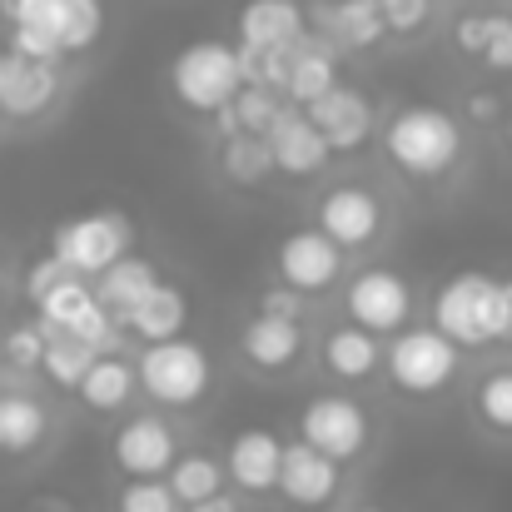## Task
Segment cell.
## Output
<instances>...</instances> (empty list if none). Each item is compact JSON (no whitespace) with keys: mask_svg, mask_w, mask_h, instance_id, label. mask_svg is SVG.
Returning <instances> with one entry per match:
<instances>
[{"mask_svg":"<svg viewBox=\"0 0 512 512\" xmlns=\"http://www.w3.org/2000/svg\"><path fill=\"white\" fill-rule=\"evenodd\" d=\"M433 324L458 343V348H483V343L512 339V294L508 284L488 274H458L438 289L433 299Z\"/></svg>","mask_w":512,"mask_h":512,"instance_id":"obj_1","label":"cell"},{"mask_svg":"<svg viewBox=\"0 0 512 512\" xmlns=\"http://www.w3.org/2000/svg\"><path fill=\"white\" fill-rule=\"evenodd\" d=\"M383 150L388 160L413 179H438L458 165L463 155V130L448 110L438 105H403L388 130H383Z\"/></svg>","mask_w":512,"mask_h":512,"instance_id":"obj_2","label":"cell"},{"mask_svg":"<svg viewBox=\"0 0 512 512\" xmlns=\"http://www.w3.org/2000/svg\"><path fill=\"white\" fill-rule=\"evenodd\" d=\"M249 85V70H244V50L239 45H224V40H194L184 45L170 60V90L179 95V105L189 110H224L239 90Z\"/></svg>","mask_w":512,"mask_h":512,"instance_id":"obj_3","label":"cell"},{"mask_svg":"<svg viewBox=\"0 0 512 512\" xmlns=\"http://www.w3.org/2000/svg\"><path fill=\"white\" fill-rule=\"evenodd\" d=\"M135 249V224L120 209H90L75 219H60L50 229V254L70 269V274H105L110 264H120Z\"/></svg>","mask_w":512,"mask_h":512,"instance_id":"obj_4","label":"cell"},{"mask_svg":"<svg viewBox=\"0 0 512 512\" xmlns=\"http://www.w3.org/2000/svg\"><path fill=\"white\" fill-rule=\"evenodd\" d=\"M140 373V388L155 398V403H170V408H189L209 393V378H214V363L209 353L194 339H165L150 343L135 363Z\"/></svg>","mask_w":512,"mask_h":512,"instance_id":"obj_5","label":"cell"},{"mask_svg":"<svg viewBox=\"0 0 512 512\" xmlns=\"http://www.w3.org/2000/svg\"><path fill=\"white\" fill-rule=\"evenodd\" d=\"M383 363H388V378L403 393L428 398L443 383H453V373H458V343L448 339L438 324L433 329H408V334H398V339L388 343Z\"/></svg>","mask_w":512,"mask_h":512,"instance_id":"obj_6","label":"cell"},{"mask_svg":"<svg viewBox=\"0 0 512 512\" xmlns=\"http://www.w3.org/2000/svg\"><path fill=\"white\" fill-rule=\"evenodd\" d=\"M40 324L45 329H60V334H75V339H85L90 348H110L115 339V314L100 304V294L95 289H85V279L80 274H65L40 304Z\"/></svg>","mask_w":512,"mask_h":512,"instance_id":"obj_7","label":"cell"},{"mask_svg":"<svg viewBox=\"0 0 512 512\" xmlns=\"http://www.w3.org/2000/svg\"><path fill=\"white\" fill-rule=\"evenodd\" d=\"M299 438L314 443L319 453L339 458V463L358 458L363 443H368V413H363V403H353L343 393H319L299 413Z\"/></svg>","mask_w":512,"mask_h":512,"instance_id":"obj_8","label":"cell"},{"mask_svg":"<svg viewBox=\"0 0 512 512\" xmlns=\"http://www.w3.org/2000/svg\"><path fill=\"white\" fill-rule=\"evenodd\" d=\"M348 319L373 329V334H398L408 324V309H413V289L393 274V269H363L353 284H348Z\"/></svg>","mask_w":512,"mask_h":512,"instance_id":"obj_9","label":"cell"},{"mask_svg":"<svg viewBox=\"0 0 512 512\" xmlns=\"http://www.w3.org/2000/svg\"><path fill=\"white\" fill-rule=\"evenodd\" d=\"M60 95V70L55 60H35L25 50H0V110L15 120H30L40 110H50Z\"/></svg>","mask_w":512,"mask_h":512,"instance_id":"obj_10","label":"cell"},{"mask_svg":"<svg viewBox=\"0 0 512 512\" xmlns=\"http://www.w3.org/2000/svg\"><path fill=\"white\" fill-rule=\"evenodd\" d=\"M343 249L324 234V229H299L279 244V279L294 284L299 294H319L339 279Z\"/></svg>","mask_w":512,"mask_h":512,"instance_id":"obj_11","label":"cell"},{"mask_svg":"<svg viewBox=\"0 0 512 512\" xmlns=\"http://www.w3.org/2000/svg\"><path fill=\"white\" fill-rule=\"evenodd\" d=\"M319 229L339 244V249H358L383 229V204L363 189V184H339L319 199Z\"/></svg>","mask_w":512,"mask_h":512,"instance_id":"obj_12","label":"cell"},{"mask_svg":"<svg viewBox=\"0 0 512 512\" xmlns=\"http://www.w3.org/2000/svg\"><path fill=\"white\" fill-rule=\"evenodd\" d=\"M269 155L284 174H319L329 165L334 145L324 140V130L309 120V110H284L274 125H269Z\"/></svg>","mask_w":512,"mask_h":512,"instance_id":"obj_13","label":"cell"},{"mask_svg":"<svg viewBox=\"0 0 512 512\" xmlns=\"http://www.w3.org/2000/svg\"><path fill=\"white\" fill-rule=\"evenodd\" d=\"M279 488L289 503L299 508H324L334 493H339V458L319 453L314 443H289L284 448V473H279Z\"/></svg>","mask_w":512,"mask_h":512,"instance_id":"obj_14","label":"cell"},{"mask_svg":"<svg viewBox=\"0 0 512 512\" xmlns=\"http://www.w3.org/2000/svg\"><path fill=\"white\" fill-rule=\"evenodd\" d=\"M174 433L160 418H130L115 433V463L125 478H160L174 468Z\"/></svg>","mask_w":512,"mask_h":512,"instance_id":"obj_15","label":"cell"},{"mask_svg":"<svg viewBox=\"0 0 512 512\" xmlns=\"http://www.w3.org/2000/svg\"><path fill=\"white\" fill-rule=\"evenodd\" d=\"M224 468L244 493H269V488H279V473H284V443L264 428H244L229 438Z\"/></svg>","mask_w":512,"mask_h":512,"instance_id":"obj_16","label":"cell"},{"mask_svg":"<svg viewBox=\"0 0 512 512\" xmlns=\"http://www.w3.org/2000/svg\"><path fill=\"white\" fill-rule=\"evenodd\" d=\"M304 40L299 0H244L239 5V45L244 50H289Z\"/></svg>","mask_w":512,"mask_h":512,"instance_id":"obj_17","label":"cell"},{"mask_svg":"<svg viewBox=\"0 0 512 512\" xmlns=\"http://www.w3.org/2000/svg\"><path fill=\"white\" fill-rule=\"evenodd\" d=\"M309 110V120L324 130V140L334 145V150H358L368 135H373V105L358 95V90H348V85H334L329 95H319L314 105H304Z\"/></svg>","mask_w":512,"mask_h":512,"instance_id":"obj_18","label":"cell"},{"mask_svg":"<svg viewBox=\"0 0 512 512\" xmlns=\"http://www.w3.org/2000/svg\"><path fill=\"white\" fill-rule=\"evenodd\" d=\"M155 284H160L155 264H150V259H140V254H125L120 264H110V269L95 279V294H100V304L115 314V324H120V329H130L135 309L150 299V289H155Z\"/></svg>","mask_w":512,"mask_h":512,"instance_id":"obj_19","label":"cell"},{"mask_svg":"<svg viewBox=\"0 0 512 512\" xmlns=\"http://www.w3.org/2000/svg\"><path fill=\"white\" fill-rule=\"evenodd\" d=\"M239 348H244V358H249L254 368L279 373V368H289V363L299 358V348H304L299 319H274V314H259V319H249V324H244Z\"/></svg>","mask_w":512,"mask_h":512,"instance_id":"obj_20","label":"cell"},{"mask_svg":"<svg viewBox=\"0 0 512 512\" xmlns=\"http://www.w3.org/2000/svg\"><path fill=\"white\" fill-rule=\"evenodd\" d=\"M334 85H339L334 50L304 35V40L294 45V55H289V80H284L289 100H294V105H314V100H319V95H329Z\"/></svg>","mask_w":512,"mask_h":512,"instance_id":"obj_21","label":"cell"},{"mask_svg":"<svg viewBox=\"0 0 512 512\" xmlns=\"http://www.w3.org/2000/svg\"><path fill=\"white\" fill-rule=\"evenodd\" d=\"M378 363H383V348L373 339V329H363V324L334 329V334L324 339V368H329L334 378H343V383L368 378Z\"/></svg>","mask_w":512,"mask_h":512,"instance_id":"obj_22","label":"cell"},{"mask_svg":"<svg viewBox=\"0 0 512 512\" xmlns=\"http://www.w3.org/2000/svg\"><path fill=\"white\" fill-rule=\"evenodd\" d=\"M50 433V418L35 398L25 393H0V453L20 458L30 448H40V438Z\"/></svg>","mask_w":512,"mask_h":512,"instance_id":"obj_23","label":"cell"},{"mask_svg":"<svg viewBox=\"0 0 512 512\" xmlns=\"http://www.w3.org/2000/svg\"><path fill=\"white\" fill-rule=\"evenodd\" d=\"M279 115H284V110H279L274 90H269V85H254V80H249L224 110H214L224 140H234V135H269V125H274Z\"/></svg>","mask_w":512,"mask_h":512,"instance_id":"obj_24","label":"cell"},{"mask_svg":"<svg viewBox=\"0 0 512 512\" xmlns=\"http://www.w3.org/2000/svg\"><path fill=\"white\" fill-rule=\"evenodd\" d=\"M135 388H140V373H135L125 358H95V368L85 373V383H80L75 393H80L85 408H95V413H115V408L130 403Z\"/></svg>","mask_w":512,"mask_h":512,"instance_id":"obj_25","label":"cell"},{"mask_svg":"<svg viewBox=\"0 0 512 512\" xmlns=\"http://www.w3.org/2000/svg\"><path fill=\"white\" fill-rule=\"evenodd\" d=\"M184 319H189V299H184V289H174V284H155V289H150V299L135 309L130 329H135L145 343H165V339H179Z\"/></svg>","mask_w":512,"mask_h":512,"instance_id":"obj_26","label":"cell"},{"mask_svg":"<svg viewBox=\"0 0 512 512\" xmlns=\"http://www.w3.org/2000/svg\"><path fill=\"white\" fill-rule=\"evenodd\" d=\"M329 30L348 50H368V45H378L388 35V20H383V5L378 0H339L329 10Z\"/></svg>","mask_w":512,"mask_h":512,"instance_id":"obj_27","label":"cell"},{"mask_svg":"<svg viewBox=\"0 0 512 512\" xmlns=\"http://www.w3.org/2000/svg\"><path fill=\"white\" fill-rule=\"evenodd\" d=\"M224 478H229V468L219 463V458H204V453H189V458H174L170 468V488L179 503H204V498H214V493H224Z\"/></svg>","mask_w":512,"mask_h":512,"instance_id":"obj_28","label":"cell"},{"mask_svg":"<svg viewBox=\"0 0 512 512\" xmlns=\"http://www.w3.org/2000/svg\"><path fill=\"white\" fill-rule=\"evenodd\" d=\"M50 334V348H45V373L60 383V388H80L85 383V373L95 368V358H100V348H90L85 339H75V334H60V329H45Z\"/></svg>","mask_w":512,"mask_h":512,"instance_id":"obj_29","label":"cell"},{"mask_svg":"<svg viewBox=\"0 0 512 512\" xmlns=\"http://www.w3.org/2000/svg\"><path fill=\"white\" fill-rule=\"evenodd\" d=\"M269 170H279V165H274L264 135H234V140L224 145V174H229L234 184H259Z\"/></svg>","mask_w":512,"mask_h":512,"instance_id":"obj_30","label":"cell"},{"mask_svg":"<svg viewBox=\"0 0 512 512\" xmlns=\"http://www.w3.org/2000/svg\"><path fill=\"white\" fill-rule=\"evenodd\" d=\"M105 30V5L100 0H65V55H80L100 40Z\"/></svg>","mask_w":512,"mask_h":512,"instance_id":"obj_31","label":"cell"},{"mask_svg":"<svg viewBox=\"0 0 512 512\" xmlns=\"http://www.w3.org/2000/svg\"><path fill=\"white\" fill-rule=\"evenodd\" d=\"M478 413H483L488 428L512 433V368H498L478 383Z\"/></svg>","mask_w":512,"mask_h":512,"instance_id":"obj_32","label":"cell"},{"mask_svg":"<svg viewBox=\"0 0 512 512\" xmlns=\"http://www.w3.org/2000/svg\"><path fill=\"white\" fill-rule=\"evenodd\" d=\"M174 508H179V498L160 478H130L125 493H120V512H174Z\"/></svg>","mask_w":512,"mask_h":512,"instance_id":"obj_33","label":"cell"},{"mask_svg":"<svg viewBox=\"0 0 512 512\" xmlns=\"http://www.w3.org/2000/svg\"><path fill=\"white\" fill-rule=\"evenodd\" d=\"M0 348H5V358H10L15 368H40V363H45V348H50V334H45V324L35 319V324L10 329Z\"/></svg>","mask_w":512,"mask_h":512,"instance_id":"obj_34","label":"cell"},{"mask_svg":"<svg viewBox=\"0 0 512 512\" xmlns=\"http://www.w3.org/2000/svg\"><path fill=\"white\" fill-rule=\"evenodd\" d=\"M488 35H493V15H463V20L453 25V45H458L463 55H478V60H483V50H488Z\"/></svg>","mask_w":512,"mask_h":512,"instance_id":"obj_35","label":"cell"},{"mask_svg":"<svg viewBox=\"0 0 512 512\" xmlns=\"http://www.w3.org/2000/svg\"><path fill=\"white\" fill-rule=\"evenodd\" d=\"M378 5H383L388 30H398V35H408L428 20V0H378Z\"/></svg>","mask_w":512,"mask_h":512,"instance_id":"obj_36","label":"cell"},{"mask_svg":"<svg viewBox=\"0 0 512 512\" xmlns=\"http://www.w3.org/2000/svg\"><path fill=\"white\" fill-rule=\"evenodd\" d=\"M65 274H70V269H65L55 254H45V259L30 269V279H25V299H30V304H40V299H45V294H50V289H55Z\"/></svg>","mask_w":512,"mask_h":512,"instance_id":"obj_37","label":"cell"},{"mask_svg":"<svg viewBox=\"0 0 512 512\" xmlns=\"http://www.w3.org/2000/svg\"><path fill=\"white\" fill-rule=\"evenodd\" d=\"M483 60H488V70H512V20L508 15H493V35H488Z\"/></svg>","mask_w":512,"mask_h":512,"instance_id":"obj_38","label":"cell"},{"mask_svg":"<svg viewBox=\"0 0 512 512\" xmlns=\"http://www.w3.org/2000/svg\"><path fill=\"white\" fill-rule=\"evenodd\" d=\"M259 314H274V319H299V314H304V294H299L294 284L269 289V294L259 299Z\"/></svg>","mask_w":512,"mask_h":512,"instance_id":"obj_39","label":"cell"},{"mask_svg":"<svg viewBox=\"0 0 512 512\" xmlns=\"http://www.w3.org/2000/svg\"><path fill=\"white\" fill-rule=\"evenodd\" d=\"M498 110H503V105H498V95H483V90H478V95H468V115H473L478 125L498 120Z\"/></svg>","mask_w":512,"mask_h":512,"instance_id":"obj_40","label":"cell"},{"mask_svg":"<svg viewBox=\"0 0 512 512\" xmlns=\"http://www.w3.org/2000/svg\"><path fill=\"white\" fill-rule=\"evenodd\" d=\"M189 512H239V503L229 498V493H214V498H204V503H194Z\"/></svg>","mask_w":512,"mask_h":512,"instance_id":"obj_41","label":"cell"},{"mask_svg":"<svg viewBox=\"0 0 512 512\" xmlns=\"http://www.w3.org/2000/svg\"><path fill=\"white\" fill-rule=\"evenodd\" d=\"M508 150H512V110H508Z\"/></svg>","mask_w":512,"mask_h":512,"instance_id":"obj_42","label":"cell"},{"mask_svg":"<svg viewBox=\"0 0 512 512\" xmlns=\"http://www.w3.org/2000/svg\"><path fill=\"white\" fill-rule=\"evenodd\" d=\"M319 512H358V508H319Z\"/></svg>","mask_w":512,"mask_h":512,"instance_id":"obj_43","label":"cell"},{"mask_svg":"<svg viewBox=\"0 0 512 512\" xmlns=\"http://www.w3.org/2000/svg\"><path fill=\"white\" fill-rule=\"evenodd\" d=\"M0 289H5V264H0Z\"/></svg>","mask_w":512,"mask_h":512,"instance_id":"obj_44","label":"cell"},{"mask_svg":"<svg viewBox=\"0 0 512 512\" xmlns=\"http://www.w3.org/2000/svg\"><path fill=\"white\" fill-rule=\"evenodd\" d=\"M508 294H512V279H508Z\"/></svg>","mask_w":512,"mask_h":512,"instance_id":"obj_45","label":"cell"},{"mask_svg":"<svg viewBox=\"0 0 512 512\" xmlns=\"http://www.w3.org/2000/svg\"><path fill=\"white\" fill-rule=\"evenodd\" d=\"M0 115H5V110H0Z\"/></svg>","mask_w":512,"mask_h":512,"instance_id":"obj_46","label":"cell"}]
</instances>
